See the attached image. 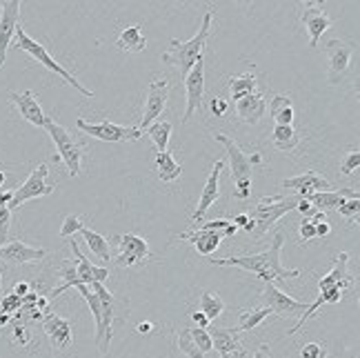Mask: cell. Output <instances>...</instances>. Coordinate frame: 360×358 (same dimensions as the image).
Instances as JSON below:
<instances>
[{"instance_id": "11", "label": "cell", "mask_w": 360, "mask_h": 358, "mask_svg": "<svg viewBox=\"0 0 360 358\" xmlns=\"http://www.w3.org/2000/svg\"><path fill=\"white\" fill-rule=\"evenodd\" d=\"M325 51H327V63H329L327 80L331 85H338V82L345 78V74L349 72L354 53L358 51V47H356V43H349V40L331 38L325 45Z\"/></svg>"}, {"instance_id": "50", "label": "cell", "mask_w": 360, "mask_h": 358, "mask_svg": "<svg viewBox=\"0 0 360 358\" xmlns=\"http://www.w3.org/2000/svg\"><path fill=\"white\" fill-rule=\"evenodd\" d=\"M231 223L236 225L238 229H245L247 234H252V229H254V223H252V218H249V214H238V216H233V218H231Z\"/></svg>"}, {"instance_id": "38", "label": "cell", "mask_w": 360, "mask_h": 358, "mask_svg": "<svg viewBox=\"0 0 360 358\" xmlns=\"http://www.w3.org/2000/svg\"><path fill=\"white\" fill-rule=\"evenodd\" d=\"M60 276H63V283H60L58 287H53L51 292L47 294V298H56V296H60L63 292H67L69 287H78V285H80L76 265H74V263H69V260H63V265H60Z\"/></svg>"}, {"instance_id": "29", "label": "cell", "mask_w": 360, "mask_h": 358, "mask_svg": "<svg viewBox=\"0 0 360 358\" xmlns=\"http://www.w3.org/2000/svg\"><path fill=\"white\" fill-rule=\"evenodd\" d=\"M78 289V294L87 300V305H89V309H91V314H94V323H96V336H94V343H96V347H103V327H101V323H103V307H101V298L96 296V292L89 287V285H78L76 287Z\"/></svg>"}, {"instance_id": "7", "label": "cell", "mask_w": 360, "mask_h": 358, "mask_svg": "<svg viewBox=\"0 0 360 358\" xmlns=\"http://www.w3.org/2000/svg\"><path fill=\"white\" fill-rule=\"evenodd\" d=\"M96 296L101 298V307H103V347L98 350L101 354L109 352V343H112L114 336V323H124L129 319V298L127 296H114L109 289L105 287V283H91L89 285Z\"/></svg>"}, {"instance_id": "45", "label": "cell", "mask_w": 360, "mask_h": 358, "mask_svg": "<svg viewBox=\"0 0 360 358\" xmlns=\"http://www.w3.org/2000/svg\"><path fill=\"white\" fill-rule=\"evenodd\" d=\"M316 238V225L311 223L309 218H302L300 220V227H298V243L304 245V243H309Z\"/></svg>"}, {"instance_id": "10", "label": "cell", "mask_w": 360, "mask_h": 358, "mask_svg": "<svg viewBox=\"0 0 360 358\" xmlns=\"http://www.w3.org/2000/svg\"><path fill=\"white\" fill-rule=\"evenodd\" d=\"M214 141L220 143L225 149H227V154H229V170H231V176H233V181H252V172L256 165H262V156L258 154H245V151L240 149V145L229 139L227 134H216L214 136Z\"/></svg>"}, {"instance_id": "9", "label": "cell", "mask_w": 360, "mask_h": 358, "mask_svg": "<svg viewBox=\"0 0 360 358\" xmlns=\"http://www.w3.org/2000/svg\"><path fill=\"white\" fill-rule=\"evenodd\" d=\"M76 127L80 132H85L87 136H94V139L105 141V143H136V141H141L145 136L138 127H122V125H116V122H112V120L89 122L85 118H78Z\"/></svg>"}, {"instance_id": "13", "label": "cell", "mask_w": 360, "mask_h": 358, "mask_svg": "<svg viewBox=\"0 0 360 358\" xmlns=\"http://www.w3.org/2000/svg\"><path fill=\"white\" fill-rule=\"evenodd\" d=\"M169 103V80L167 78H154L149 82L147 89V98H145V109H143V120H141V129L145 134V129L149 125H154L158 120V116L167 109Z\"/></svg>"}, {"instance_id": "25", "label": "cell", "mask_w": 360, "mask_h": 358, "mask_svg": "<svg viewBox=\"0 0 360 358\" xmlns=\"http://www.w3.org/2000/svg\"><path fill=\"white\" fill-rule=\"evenodd\" d=\"M69 245H72V252L76 256V271L80 285H91V283H105L109 279V271L105 267H96L94 263H89L87 256L80 252V247L74 238H69Z\"/></svg>"}, {"instance_id": "44", "label": "cell", "mask_w": 360, "mask_h": 358, "mask_svg": "<svg viewBox=\"0 0 360 358\" xmlns=\"http://www.w3.org/2000/svg\"><path fill=\"white\" fill-rule=\"evenodd\" d=\"M358 210H360V198H347V200H342V205L338 207V212L342 214V218H347L349 223L358 225Z\"/></svg>"}, {"instance_id": "24", "label": "cell", "mask_w": 360, "mask_h": 358, "mask_svg": "<svg viewBox=\"0 0 360 358\" xmlns=\"http://www.w3.org/2000/svg\"><path fill=\"white\" fill-rule=\"evenodd\" d=\"M347 198H360L358 194V189H349V187H345V189H331V191H316V194H311L307 200L311 203V207L316 212H331V210H338L342 200H347Z\"/></svg>"}, {"instance_id": "57", "label": "cell", "mask_w": 360, "mask_h": 358, "mask_svg": "<svg viewBox=\"0 0 360 358\" xmlns=\"http://www.w3.org/2000/svg\"><path fill=\"white\" fill-rule=\"evenodd\" d=\"M11 323V316H5V314H0V329H3L5 325Z\"/></svg>"}, {"instance_id": "51", "label": "cell", "mask_w": 360, "mask_h": 358, "mask_svg": "<svg viewBox=\"0 0 360 358\" xmlns=\"http://www.w3.org/2000/svg\"><path fill=\"white\" fill-rule=\"evenodd\" d=\"M32 292V285L30 283H25V281H20V283H16V285H13V296H18V298H25L27 294H30Z\"/></svg>"}, {"instance_id": "30", "label": "cell", "mask_w": 360, "mask_h": 358, "mask_svg": "<svg viewBox=\"0 0 360 358\" xmlns=\"http://www.w3.org/2000/svg\"><path fill=\"white\" fill-rule=\"evenodd\" d=\"M116 47L122 49V51H131V53H141V51H145V47H147V38H145V34H143V27H141V25H134V27H127V30H122V32L118 34Z\"/></svg>"}, {"instance_id": "48", "label": "cell", "mask_w": 360, "mask_h": 358, "mask_svg": "<svg viewBox=\"0 0 360 358\" xmlns=\"http://www.w3.org/2000/svg\"><path fill=\"white\" fill-rule=\"evenodd\" d=\"M252 196V181H238L236 189H233V198L236 200H247Z\"/></svg>"}, {"instance_id": "6", "label": "cell", "mask_w": 360, "mask_h": 358, "mask_svg": "<svg viewBox=\"0 0 360 358\" xmlns=\"http://www.w3.org/2000/svg\"><path fill=\"white\" fill-rule=\"evenodd\" d=\"M298 200L300 196H265L260 205H256V207L249 212V218H252V223H254V229L249 236L254 241H260L283 216L296 210Z\"/></svg>"}, {"instance_id": "14", "label": "cell", "mask_w": 360, "mask_h": 358, "mask_svg": "<svg viewBox=\"0 0 360 358\" xmlns=\"http://www.w3.org/2000/svg\"><path fill=\"white\" fill-rule=\"evenodd\" d=\"M151 250L149 243L143 236H136V234H120L118 236V256H116V265L118 267H138L143 265L145 260H149Z\"/></svg>"}, {"instance_id": "8", "label": "cell", "mask_w": 360, "mask_h": 358, "mask_svg": "<svg viewBox=\"0 0 360 358\" xmlns=\"http://www.w3.org/2000/svg\"><path fill=\"white\" fill-rule=\"evenodd\" d=\"M47 176H49V165L40 162L38 167L30 176H27V181L20 183V187L16 191H11V200L7 203L9 212L22 207L27 200L43 198V196L53 194V191H56V183H47Z\"/></svg>"}, {"instance_id": "37", "label": "cell", "mask_w": 360, "mask_h": 358, "mask_svg": "<svg viewBox=\"0 0 360 358\" xmlns=\"http://www.w3.org/2000/svg\"><path fill=\"white\" fill-rule=\"evenodd\" d=\"M145 134L151 139V143L156 145L158 151H167L169 136H172V122L169 120H156L154 125H149Z\"/></svg>"}, {"instance_id": "56", "label": "cell", "mask_w": 360, "mask_h": 358, "mask_svg": "<svg viewBox=\"0 0 360 358\" xmlns=\"http://www.w3.org/2000/svg\"><path fill=\"white\" fill-rule=\"evenodd\" d=\"M151 329H154V323H149V321L138 325V332H141V334H147V332H151Z\"/></svg>"}, {"instance_id": "31", "label": "cell", "mask_w": 360, "mask_h": 358, "mask_svg": "<svg viewBox=\"0 0 360 358\" xmlns=\"http://www.w3.org/2000/svg\"><path fill=\"white\" fill-rule=\"evenodd\" d=\"M269 116L274 118L276 125H294L296 112H294V103L289 96H276L269 105Z\"/></svg>"}, {"instance_id": "2", "label": "cell", "mask_w": 360, "mask_h": 358, "mask_svg": "<svg viewBox=\"0 0 360 358\" xmlns=\"http://www.w3.org/2000/svg\"><path fill=\"white\" fill-rule=\"evenodd\" d=\"M349 254L347 252H340L338 258L334 260V267H331V271H327L325 276L318 281V298L314 302H309V307L304 309V314L298 319V323L289 329V334H296L300 332V329L307 325L309 319H314L316 312L325 307V305H336V302H340L345 289H349L354 283H356V276H352L349 274Z\"/></svg>"}, {"instance_id": "35", "label": "cell", "mask_w": 360, "mask_h": 358, "mask_svg": "<svg viewBox=\"0 0 360 358\" xmlns=\"http://www.w3.org/2000/svg\"><path fill=\"white\" fill-rule=\"evenodd\" d=\"M198 312H202L207 319H210V323L212 321H216L218 316H223V312H225V300L220 298L216 292H210V289H205V292L200 294V302H198Z\"/></svg>"}, {"instance_id": "18", "label": "cell", "mask_w": 360, "mask_h": 358, "mask_svg": "<svg viewBox=\"0 0 360 358\" xmlns=\"http://www.w3.org/2000/svg\"><path fill=\"white\" fill-rule=\"evenodd\" d=\"M40 323H43V329H45V334H47L53 350L65 352L74 345V329L67 319H63V316L53 314V312H47Z\"/></svg>"}, {"instance_id": "12", "label": "cell", "mask_w": 360, "mask_h": 358, "mask_svg": "<svg viewBox=\"0 0 360 358\" xmlns=\"http://www.w3.org/2000/svg\"><path fill=\"white\" fill-rule=\"evenodd\" d=\"M260 300H262V307H267L271 314L285 316V319H300L304 309L309 307V302H300V300L292 298L289 294H285L283 289L276 287L274 283H265Z\"/></svg>"}, {"instance_id": "16", "label": "cell", "mask_w": 360, "mask_h": 358, "mask_svg": "<svg viewBox=\"0 0 360 358\" xmlns=\"http://www.w3.org/2000/svg\"><path fill=\"white\" fill-rule=\"evenodd\" d=\"M225 170V160H216L214 162V170L210 174V178H207V183L200 191V200H198V207L196 212L191 214V223H193V229H196L200 223H202V218L205 214L212 210V205L218 200L220 196V174H223Z\"/></svg>"}, {"instance_id": "52", "label": "cell", "mask_w": 360, "mask_h": 358, "mask_svg": "<svg viewBox=\"0 0 360 358\" xmlns=\"http://www.w3.org/2000/svg\"><path fill=\"white\" fill-rule=\"evenodd\" d=\"M191 321H193V325L200 327V329H207V327H210V319H207V316H205L202 312H193V314H191Z\"/></svg>"}, {"instance_id": "5", "label": "cell", "mask_w": 360, "mask_h": 358, "mask_svg": "<svg viewBox=\"0 0 360 358\" xmlns=\"http://www.w3.org/2000/svg\"><path fill=\"white\" fill-rule=\"evenodd\" d=\"M11 45L16 47V49H20V51H27L34 60H38L40 65L47 67V70H49V72H53L56 76H60V78H63L65 82H69V85H72L80 96H87V98H91V96H94V91H91V89H87L85 85H82V82H80L72 72H67L65 67H63V65H60V63H58V60L53 58L51 53L47 51V47H45V45H40L38 40H34L30 34H27V32L22 30L20 25H18L16 36H13V43H11Z\"/></svg>"}, {"instance_id": "43", "label": "cell", "mask_w": 360, "mask_h": 358, "mask_svg": "<svg viewBox=\"0 0 360 358\" xmlns=\"http://www.w3.org/2000/svg\"><path fill=\"white\" fill-rule=\"evenodd\" d=\"M360 167V151L358 149H349L347 154H345L342 162H340V174L342 176H352L356 174Z\"/></svg>"}, {"instance_id": "42", "label": "cell", "mask_w": 360, "mask_h": 358, "mask_svg": "<svg viewBox=\"0 0 360 358\" xmlns=\"http://www.w3.org/2000/svg\"><path fill=\"white\" fill-rule=\"evenodd\" d=\"M191 338H193V343H196V347L200 350L202 356H205V354H210V352L214 350V345H212V336H210V332H207V329L193 327V329H191Z\"/></svg>"}, {"instance_id": "59", "label": "cell", "mask_w": 360, "mask_h": 358, "mask_svg": "<svg viewBox=\"0 0 360 358\" xmlns=\"http://www.w3.org/2000/svg\"><path fill=\"white\" fill-rule=\"evenodd\" d=\"M0 287H3V271H0Z\"/></svg>"}, {"instance_id": "53", "label": "cell", "mask_w": 360, "mask_h": 358, "mask_svg": "<svg viewBox=\"0 0 360 358\" xmlns=\"http://www.w3.org/2000/svg\"><path fill=\"white\" fill-rule=\"evenodd\" d=\"M296 210H298L300 214H304V218L311 216V214L316 212V210L311 207V203H309L307 198H300V200H298V205H296Z\"/></svg>"}, {"instance_id": "3", "label": "cell", "mask_w": 360, "mask_h": 358, "mask_svg": "<svg viewBox=\"0 0 360 358\" xmlns=\"http://www.w3.org/2000/svg\"><path fill=\"white\" fill-rule=\"evenodd\" d=\"M212 23H214V11H205L198 34L191 40H176L174 38L169 43V49L162 53V60L172 67H176V70L183 74V78L191 72V67L205 56L207 40H210V34H212Z\"/></svg>"}, {"instance_id": "34", "label": "cell", "mask_w": 360, "mask_h": 358, "mask_svg": "<svg viewBox=\"0 0 360 358\" xmlns=\"http://www.w3.org/2000/svg\"><path fill=\"white\" fill-rule=\"evenodd\" d=\"M80 234H82V238H85L87 247H89L91 254L96 258H98V260H109V258H112V250H109V243H107V238L103 236V234L89 229L87 225L80 229Z\"/></svg>"}, {"instance_id": "55", "label": "cell", "mask_w": 360, "mask_h": 358, "mask_svg": "<svg viewBox=\"0 0 360 358\" xmlns=\"http://www.w3.org/2000/svg\"><path fill=\"white\" fill-rule=\"evenodd\" d=\"M252 358H274V356H271L269 345H260V347L254 352V356H252Z\"/></svg>"}, {"instance_id": "41", "label": "cell", "mask_w": 360, "mask_h": 358, "mask_svg": "<svg viewBox=\"0 0 360 358\" xmlns=\"http://www.w3.org/2000/svg\"><path fill=\"white\" fill-rule=\"evenodd\" d=\"M82 227H85V220H82V216H76V214L65 216L63 227H60V238H72L74 234H78Z\"/></svg>"}, {"instance_id": "20", "label": "cell", "mask_w": 360, "mask_h": 358, "mask_svg": "<svg viewBox=\"0 0 360 358\" xmlns=\"http://www.w3.org/2000/svg\"><path fill=\"white\" fill-rule=\"evenodd\" d=\"M7 98L9 103L18 109V114L27 120L32 122V125L36 127H45V118L47 114L43 112V107H40V103L36 101L34 91H7Z\"/></svg>"}, {"instance_id": "26", "label": "cell", "mask_w": 360, "mask_h": 358, "mask_svg": "<svg viewBox=\"0 0 360 358\" xmlns=\"http://www.w3.org/2000/svg\"><path fill=\"white\" fill-rule=\"evenodd\" d=\"M265 112H267V101L260 91L236 101V116L243 122H247V125H258L262 116H265Z\"/></svg>"}, {"instance_id": "28", "label": "cell", "mask_w": 360, "mask_h": 358, "mask_svg": "<svg viewBox=\"0 0 360 358\" xmlns=\"http://www.w3.org/2000/svg\"><path fill=\"white\" fill-rule=\"evenodd\" d=\"M300 139L302 134L300 129H296L294 125H274V132L269 136V143L278 149V151H285V154H292L300 147Z\"/></svg>"}, {"instance_id": "40", "label": "cell", "mask_w": 360, "mask_h": 358, "mask_svg": "<svg viewBox=\"0 0 360 358\" xmlns=\"http://www.w3.org/2000/svg\"><path fill=\"white\" fill-rule=\"evenodd\" d=\"M178 350L183 352L187 358H205V356L200 354V350L196 347V343H193V338H191V329H189V327L183 329V332L178 334Z\"/></svg>"}, {"instance_id": "27", "label": "cell", "mask_w": 360, "mask_h": 358, "mask_svg": "<svg viewBox=\"0 0 360 358\" xmlns=\"http://www.w3.org/2000/svg\"><path fill=\"white\" fill-rule=\"evenodd\" d=\"M176 238L180 241H187L196 247V252L200 256H212L218 245L223 243V234L220 231H207V229H191V231H185V234H178Z\"/></svg>"}, {"instance_id": "19", "label": "cell", "mask_w": 360, "mask_h": 358, "mask_svg": "<svg viewBox=\"0 0 360 358\" xmlns=\"http://www.w3.org/2000/svg\"><path fill=\"white\" fill-rule=\"evenodd\" d=\"M210 336H212V345L220 354V358H247V352L243 347V340L238 336L236 329L229 327H212L210 325Z\"/></svg>"}, {"instance_id": "23", "label": "cell", "mask_w": 360, "mask_h": 358, "mask_svg": "<svg viewBox=\"0 0 360 358\" xmlns=\"http://www.w3.org/2000/svg\"><path fill=\"white\" fill-rule=\"evenodd\" d=\"M281 185H283V189H294L296 196H300V198H309L311 194H316V191H331V183L325 176L316 174V172H304L294 178H285Z\"/></svg>"}, {"instance_id": "58", "label": "cell", "mask_w": 360, "mask_h": 358, "mask_svg": "<svg viewBox=\"0 0 360 358\" xmlns=\"http://www.w3.org/2000/svg\"><path fill=\"white\" fill-rule=\"evenodd\" d=\"M5 181H7V176H5V172H0V189H3Z\"/></svg>"}, {"instance_id": "54", "label": "cell", "mask_w": 360, "mask_h": 358, "mask_svg": "<svg viewBox=\"0 0 360 358\" xmlns=\"http://www.w3.org/2000/svg\"><path fill=\"white\" fill-rule=\"evenodd\" d=\"M329 231H331V225L327 223V220H321V223L316 225V238H325V236H329Z\"/></svg>"}, {"instance_id": "22", "label": "cell", "mask_w": 360, "mask_h": 358, "mask_svg": "<svg viewBox=\"0 0 360 358\" xmlns=\"http://www.w3.org/2000/svg\"><path fill=\"white\" fill-rule=\"evenodd\" d=\"M302 25L304 30H307L309 34V47H318V43H321V38L327 30H331V18L329 13L323 9V7H316V3H307V7H304L302 11Z\"/></svg>"}, {"instance_id": "49", "label": "cell", "mask_w": 360, "mask_h": 358, "mask_svg": "<svg viewBox=\"0 0 360 358\" xmlns=\"http://www.w3.org/2000/svg\"><path fill=\"white\" fill-rule=\"evenodd\" d=\"M210 112H212L214 116H225V114L229 112V105H227L225 98H212V101H210Z\"/></svg>"}, {"instance_id": "39", "label": "cell", "mask_w": 360, "mask_h": 358, "mask_svg": "<svg viewBox=\"0 0 360 358\" xmlns=\"http://www.w3.org/2000/svg\"><path fill=\"white\" fill-rule=\"evenodd\" d=\"M11 200V191H0V245H5L11 227V212L7 203Z\"/></svg>"}, {"instance_id": "4", "label": "cell", "mask_w": 360, "mask_h": 358, "mask_svg": "<svg viewBox=\"0 0 360 358\" xmlns=\"http://www.w3.org/2000/svg\"><path fill=\"white\" fill-rule=\"evenodd\" d=\"M47 134L51 136L53 145H56V156L51 158V162L63 160L65 167L69 172V176H80V167H82V158L87 156V145H82L80 141H76V136L69 132L67 127L58 125L53 118H45V127Z\"/></svg>"}, {"instance_id": "33", "label": "cell", "mask_w": 360, "mask_h": 358, "mask_svg": "<svg viewBox=\"0 0 360 358\" xmlns=\"http://www.w3.org/2000/svg\"><path fill=\"white\" fill-rule=\"evenodd\" d=\"M258 91V78L252 74H240V76H231L229 78V94L233 103L245 98V96H252Z\"/></svg>"}, {"instance_id": "32", "label": "cell", "mask_w": 360, "mask_h": 358, "mask_svg": "<svg viewBox=\"0 0 360 358\" xmlns=\"http://www.w3.org/2000/svg\"><path fill=\"white\" fill-rule=\"evenodd\" d=\"M154 165H156V174H158L160 183H172L183 176V167L176 162V158L169 154V151H158Z\"/></svg>"}, {"instance_id": "36", "label": "cell", "mask_w": 360, "mask_h": 358, "mask_svg": "<svg viewBox=\"0 0 360 358\" xmlns=\"http://www.w3.org/2000/svg\"><path fill=\"white\" fill-rule=\"evenodd\" d=\"M271 312L267 307H252V309H247L238 316V325L233 327L236 332H252V329H256L262 321L267 319Z\"/></svg>"}, {"instance_id": "15", "label": "cell", "mask_w": 360, "mask_h": 358, "mask_svg": "<svg viewBox=\"0 0 360 358\" xmlns=\"http://www.w3.org/2000/svg\"><path fill=\"white\" fill-rule=\"evenodd\" d=\"M20 20V3L18 0H5L0 3V67L5 65L7 49L13 43V36Z\"/></svg>"}, {"instance_id": "47", "label": "cell", "mask_w": 360, "mask_h": 358, "mask_svg": "<svg viewBox=\"0 0 360 358\" xmlns=\"http://www.w3.org/2000/svg\"><path fill=\"white\" fill-rule=\"evenodd\" d=\"M11 340H13V345H27V343L32 340V334H30V329H27V325L25 323H16L13 325V336H11Z\"/></svg>"}, {"instance_id": "60", "label": "cell", "mask_w": 360, "mask_h": 358, "mask_svg": "<svg viewBox=\"0 0 360 358\" xmlns=\"http://www.w3.org/2000/svg\"><path fill=\"white\" fill-rule=\"evenodd\" d=\"M0 172H3V160H0Z\"/></svg>"}, {"instance_id": "1", "label": "cell", "mask_w": 360, "mask_h": 358, "mask_svg": "<svg viewBox=\"0 0 360 358\" xmlns=\"http://www.w3.org/2000/svg\"><path fill=\"white\" fill-rule=\"evenodd\" d=\"M285 245V231H276L274 241L267 252L262 254H243V256H229V258H214L212 265L220 267H240L243 271H252L254 276L262 283H274V281H292L300 279L302 269H287L281 263V252Z\"/></svg>"}, {"instance_id": "46", "label": "cell", "mask_w": 360, "mask_h": 358, "mask_svg": "<svg viewBox=\"0 0 360 358\" xmlns=\"http://www.w3.org/2000/svg\"><path fill=\"white\" fill-rule=\"evenodd\" d=\"M20 307H22V298L13 296V294H7L3 300H0V314H5V316L16 314Z\"/></svg>"}, {"instance_id": "17", "label": "cell", "mask_w": 360, "mask_h": 358, "mask_svg": "<svg viewBox=\"0 0 360 358\" xmlns=\"http://www.w3.org/2000/svg\"><path fill=\"white\" fill-rule=\"evenodd\" d=\"M185 89H187V109L183 114V122H187L198 112L205 98V56L193 65L191 72L185 76Z\"/></svg>"}, {"instance_id": "21", "label": "cell", "mask_w": 360, "mask_h": 358, "mask_svg": "<svg viewBox=\"0 0 360 358\" xmlns=\"http://www.w3.org/2000/svg\"><path fill=\"white\" fill-rule=\"evenodd\" d=\"M47 254L49 252L45 250V247H30L22 241H11V243L0 245V258H3L5 263H11V265L38 263V260H43Z\"/></svg>"}]
</instances>
